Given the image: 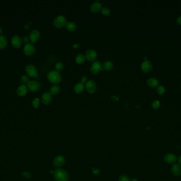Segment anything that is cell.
<instances>
[{
    "mask_svg": "<svg viewBox=\"0 0 181 181\" xmlns=\"http://www.w3.org/2000/svg\"><path fill=\"white\" fill-rule=\"evenodd\" d=\"M87 77H85V76H83L82 77V78H81V82L82 83H85V82H87Z\"/></svg>",
    "mask_w": 181,
    "mask_h": 181,
    "instance_id": "e575fe53",
    "label": "cell"
},
{
    "mask_svg": "<svg viewBox=\"0 0 181 181\" xmlns=\"http://www.w3.org/2000/svg\"><path fill=\"white\" fill-rule=\"evenodd\" d=\"M101 12L104 16H109L110 13V10L108 7H103L101 9Z\"/></svg>",
    "mask_w": 181,
    "mask_h": 181,
    "instance_id": "4316f807",
    "label": "cell"
},
{
    "mask_svg": "<svg viewBox=\"0 0 181 181\" xmlns=\"http://www.w3.org/2000/svg\"><path fill=\"white\" fill-rule=\"evenodd\" d=\"M67 22L66 17L65 16L60 15L56 17L53 21V24L56 28H60L66 25Z\"/></svg>",
    "mask_w": 181,
    "mask_h": 181,
    "instance_id": "3957f363",
    "label": "cell"
},
{
    "mask_svg": "<svg viewBox=\"0 0 181 181\" xmlns=\"http://www.w3.org/2000/svg\"><path fill=\"white\" fill-rule=\"evenodd\" d=\"M11 42L12 45L13 47L14 48H18L21 47V46L22 45V40L19 36L14 35L12 36Z\"/></svg>",
    "mask_w": 181,
    "mask_h": 181,
    "instance_id": "9c48e42d",
    "label": "cell"
},
{
    "mask_svg": "<svg viewBox=\"0 0 181 181\" xmlns=\"http://www.w3.org/2000/svg\"><path fill=\"white\" fill-rule=\"evenodd\" d=\"M164 159L169 164H174L177 161V157L174 154H167L165 155Z\"/></svg>",
    "mask_w": 181,
    "mask_h": 181,
    "instance_id": "ac0fdd59",
    "label": "cell"
},
{
    "mask_svg": "<svg viewBox=\"0 0 181 181\" xmlns=\"http://www.w3.org/2000/svg\"><path fill=\"white\" fill-rule=\"evenodd\" d=\"M35 52V47L31 43L26 44L24 47V53L27 56H30Z\"/></svg>",
    "mask_w": 181,
    "mask_h": 181,
    "instance_id": "ba28073f",
    "label": "cell"
},
{
    "mask_svg": "<svg viewBox=\"0 0 181 181\" xmlns=\"http://www.w3.org/2000/svg\"><path fill=\"white\" fill-rule=\"evenodd\" d=\"M156 91H157L158 94L161 95V94H164V93L165 92V89L164 87H163V86H158L157 88Z\"/></svg>",
    "mask_w": 181,
    "mask_h": 181,
    "instance_id": "83f0119b",
    "label": "cell"
},
{
    "mask_svg": "<svg viewBox=\"0 0 181 181\" xmlns=\"http://www.w3.org/2000/svg\"><path fill=\"white\" fill-rule=\"evenodd\" d=\"M22 175H24V176H26V177H28V178H29V177H30L29 176V174L27 172H24L22 173Z\"/></svg>",
    "mask_w": 181,
    "mask_h": 181,
    "instance_id": "d590c367",
    "label": "cell"
},
{
    "mask_svg": "<svg viewBox=\"0 0 181 181\" xmlns=\"http://www.w3.org/2000/svg\"><path fill=\"white\" fill-rule=\"evenodd\" d=\"M176 21H177V24H179L180 25H181V16L177 17Z\"/></svg>",
    "mask_w": 181,
    "mask_h": 181,
    "instance_id": "8d00e7d4",
    "label": "cell"
},
{
    "mask_svg": "<svg viewBox=\"0 0 181 181\" xmlns=\"http://www.w3.org/2000/svg\"><path fill=\"white\" fill-rule=\"evenodd\" d=\"M171 172L176 176H180L181 175V166L178 164H174L172 166Z\"/></svg>",
    "mask_w": 181,
    "mask_h": 181,
    "instance_id": "e0dca14e",
    "label": "cell"
},
{
    "mask_svg": "<svg viewBox=\"0 0 181 181\" xmlns=\"http://www.w3.org/2000/svg\"><path fill=\"white\" fill-rule=\"evenodd\" d=\"M119 181H131L129 177L126 175H122L119 177Z\"/></svg>",
    "mask_w": 181,
    "mask_h": 181,
    "instance_id": "4dcf8cb0",
    "label": "cell"
},
{
    "mask_svg": "<svg viewBox=\"0 0 181 181\" xmlns=\"http://www.w3.org/2000/svg\"><path fill=\"white\" fill-rule=\"evenodd\" d=\"M40 32L37 29H33L30 32L29 35V39L32 43H35L39 39Z\"/></svg>",
    "mask_w": 181,
    "mask_h": 181,
    "instance_id": "9a60e30c",
    "label": "cell"
},
{
    "mask_svg": "<svg viewBox=\"0 0 181 181\" xmlns=\"http://www.w3.org/2000/svg\"><path fill=\"white\" fill-rule=\"evenodd\" d=\"M26 72L28 76L32 77V78H35L38 74V72L35 67V65L32 64H28L26 67Z\"/></svg>",
    "mask_w": 181,
    "mask_h": 181,
    "instance_id": "277c9868",
    "label": "cell"
},
{
    "mask_svg": "<svg viewBox=\"0 0 181 181\" xmlns=\"http://www.w3.org/2000/svg\"><path fill=\"white\" fill-rule=\"evenodd\" d=\"M52 100V94L49 92H44L41 96V102L45 105H49Z\"/></svg>",
    "mask_w": 181,
    "mask_h": 181,
    "instance_id": "5bb4252c",
    "label": "cell"
},
{
    "mask_svg": "<svg viewBox=\"0 0 181 181\" xmlns=\"http://www.w3.org/2000/svg\"><path fill=\"white\" fill-rule=\"evenodd\" d=\"M144 59H145V61H147V58L146 57H144Z\"/></svg>",
    "mask_w": 181,
    "mask_h": 181,
    "instance_id": "b9f144b4",
    "label": "cell"
},
{
    "mask_svg": "<svg viewBox=\"0 0 181 181\" xmlns=\"http://www.w3.org/2000/svg\"><path fill=\"white\" fill-rule=\"evenodd\" d=\"M85 87L87 91L90 94H93L95 92L97 89L96 83L93 80H89L87 81L85 84Z\"/></svg>",
    "mask_w": 181,
    "mask_h": 181,
    "instance_id": "8992f818",
    "label": "cell"
},
{
    "mask_svg": "<svg viewBox=\"0 0 181 181\" xmlns=\"http://www.w3.org/2000/svg\"><path fill=\"white\" fill-rule=\"evenodd\" d=\"M113 67V64L111 61H106L103 64V67L104 70L107 71H110Z\"/></svg>",
    "mask_w": 181,
    "mask_h": 181,
    "instance_id": "d4e9b609",
    "label": "cell"
},
{
    "mask_svg": "<svg viewBox=\"0 0 181 181\" xmlns=\"http://www.w3.org/2000/svg\"><path fill=\"white\" fill-rule=\"evenodd\" d=\"M64 67V64L62 62H58L57 63H56L55 68L56 71L57 72H60L62 71Z\"/></svg>",
    "mask_w": 181,
    "mask_h": 181,
    "instance_id": "484cf974",
    "label": "cell"
},
{
    "mask_svg": "<svg viewBox=\"0 0 181 181\" xmlns=\"http://www.w3.org/2000/svg\"><path fill=\"white\" fill-rule=\"evenodd\" d=\"M29 38L27 36H24V37H23V38H22V40H23V42H24V43L28 44L29 43Z\"/></svg>",
    "mask_w": 181,
    "mask_h": 181,
    "instance_id": "836d02e7",
    "label": "cell"
},
{
    "mask_svg": "<svg viewBox=\"0 0 181 181\" xmlns=\"http://www.w3.org/2000/svg\"><path fill=\"white\" fill-rule=\"evenodd\" d=\"M178 164H180V165H181V156H180L178 158Z\"/></svg>",
    "mask_w": 181,
    "mask_h": 181,
    "instance_id": "f35d334b",
    "label": "cell"
},
{
    "mask_svg": "<svg viewBox=\"0 0 181 181\" xmlns=\"http://www.w3.org/2000/svg\"><path fill=\"white\" fill-rule=\"evenodd\" d=\"M102 8V4L98 1L94 2L90 4V11L93 13H98L100 11H101Z\"/></svg>",
    "mask_w": 181,
    "mask_h": 181,
    "instance_id": "4fadbf2b",
    "label": "cell"
},
{
    "mask_svg": "<svg viewBox=\"0 0 181 181\" xmlns=\"http://www.w3.org/2000/svg\"><path fill=\"white\" fill-rule=\"evenodd\" d=\"M28 90L27 86L24 84H22V85L19 86V87L17 88L16 93L19 96L22 97V96H24L27 94V93L28 92Z\"/></svg>",
    "mask_w": 181,
    "mask_h": 181,
    "instance_id": "2e32d148",
    "label": "cell"
},
{
    "mask_svg": "<svg viewBox=\"0 0 181 181\" xmlns=\"http://www.w3.org/2000/svg\"><path fill=\"white\" fill-rule=\"evenodd\" d=\"M48 80L51 83L58 84L62 81V76L56 70H52L48 72L47 75Z\"/></svg>",
    "mask_w": 181,
    "mask_h": 181,
    "instance_id": "7a4b0ae2",
    "label": "cell"
},
{
    "mask_svg": "<svg viewBox=\"0 0 181 181\" xmlns=\"http://www.w3.org/2000/svg\"><path fill=\"white\" fill-rule=\"evenodd\" d=\"M111 99L114 102H117L119 101V98L118 97L115 96H111Z\"/></svg>",
    "mask_w": 181,
    "mask_h": 181,
    "instance_id": "d6a6232c",
    "label": "cell"
},
{
    "mask_svg": "<svg viewBox=\"0 0 181 181\" xmlns=\"http://www.w3.org/2000/svg\"><path fill=\"white\" fill-rule=\"evenodd\" d=\"M147 85H148V86L151 88H155V87H158V85H159V81L157 79L155 78H150L147 80Z\"/></svg>",
    "mask_w": 181,
    "mask_h": 181,
    "instance_id": "ffe728a7",
    "label": "cell"
},
{
    "mask_svg": "<svg viewBox=\"0 0 181 181\" xmlns=\"http://www.w3.org/2000/svg\"><path fill=\"white\" fill-rule=\"evenodd\" d=\"M54 177L56 181H68V176L66 171L62 168H57L54 171Z\"/></svg>",
    "mask_w": 181,
    "mask_h": 181,
    "instance_id": "6da1fadb",
    "label": "cell"
},
{
    "mask_svg": "<svg viewBox=\"0 0 181 181\" xmlns=\"http://www.w3.org/2000/svg\"><path fill=\"white\" fill-rule=\"evenodd\" d=\"M86 57L85 55L83 54H79L76 56L75 57V61L76 63L79 64H82L84 63L85 61Z\"/></svg>",
    "mask_w": 181,
    "mask_h": 181,
    "instance_id": "603a6c76",
    "label": "cell"
},
{
    "mask_svg": "<svg viewBox=\"0 0 181 181\" xmlns=\"http://www.w3.org/2000/svg\"><path fill=\"white\" fill-rule=\"evenodd\" d=\"M21 82L24 83V85L26 84V83L28 84V83L29 82V78H28L27 75H23L21 77Z\"/></svg>",
    "mask_w": 181,
    "mask_h": 181,
    "instance_id": "f546056e",
    "label": "cell"
},
{
    "mask_svg": "<svg viewBox=\"0 0 181 181\" xmlns=\"http://www.w3.org/2000/svg\"><path fill=\"white\" fill-rule=\"evenodd\" d=\"M39 104L40 100L38 98H35L33 100V101H32V106L34 108H38L39 107Z\"/></svg>",
    "mask_w": 181,
    "mask_h": 181,
    "instance_id": "f1b7e54d",
    "label": "cell"
},
{
    "mask_svg": "<svg viewBox=\"0 0 181 181\" xmlns=\"http://www.w3.org/2000/svg\"><path fill=\"white\" fill-rule=\"evenodd\" d=\"M41 83L37 81L32 80L30 81L27 84V87L29 90L31 91H35L38 90L41 87Z\"/></svg>",
    "mask_w": 181,
    "mask_h": 181,
    "instance_id": "52a82bcc",
    "label": "cell"
},
{
    "mask_svg": "<svg viewBox=\"0 0 181 181\" xmlns=\"http://www.w3.org/2000/svg\"><path fill=\"white\" fill-rule=\"evenodd\" d=\"M65 161V158L62 155H58L54 158L53 161V165L56 167H59L64 165Z\"/></svg>",
    "mask_w": 181,
    "mask_h": 181,
    "instance_id": "7c38bea8",
    "label": "cell"
},
{
    "mask_svg": "<svg viewBox=\"0 0 181 181\" xmlns=\"http://www.w3.org/2000/svg\"><path fill=\"white\" fill-rule=\"evenodd\" d=\"M159 106H160V103L157 100H154L152 104V107L154 110H157L158 108L159 107Z\"/></svg>",
    "mask_w": 181,
    "mask_h": 181,
    "instance_id": "1f68e13d",
    "label": "cell"
},
{
    "mask_svg": "<svg viewBox=\"0 0 181 181\" xmlns=\"http://www.w3.org/2000/svg\"><path fill=\"white\" fill-rule=\"evenodd\" d=\"M85 87V85L82 82L77 83L74 87V90L77 94H81L82 92Z\"/></svg>",
    "mask_w": 181,
    "mask_h": 181,
    "instance_id": "d6986e66",
    "label": "cell"
},
{
    "mask_svg": "<svg viewBox=\"0 0 181 181\" xmlns=\"http://www.w3.org/2000/svg\"><path fill=\"white\" fill-rule=\"evenodd\" d=\"M60 88L59 86L55 85L51 86V88H50V93L51 94H54V95L58 94L60 91Z\"/></svg>",
    "mask_w": 181,
    "mask_h": 181,
    "instance_id": "cb8c5ba5",
    "label": "cell"
},
{
    "mask_svg": "<svg viewBox=\"0 0 181 181\" xmlns=\"http://www.w3.org/2000/svg\"><path fill=\"white\" fill-rule=\"evenodd\" d=\"M67 30L70 32H74L77 28V25L73 21H68L65 25Z\"/></svg>",
    "mask_w": 181,
    "mask_h": 181,
    "instance_id": "44dd1931",
    "label": "cell"
},
{
    "mask_svg": "<svg viewBox=\"0 0 181 181\" xmlns=\"http://www.w3.org/2000/svg\"><path fill=\"white\" fill-rule=\"evenodd\" d=\"M103 65L102 63L98 61H95L90 66V70L91 72L93 74H96L100 71H102L103 70Z\"/></svg>",
    "mask_w": 181,
    "mask_h": 181,
    "instance_id": "5b68a950",
    "label": "cell"
},
{
    "mask_svg": "<svg viewBox=\"0 0 181 181\" xmlns=\"http://www.w3.org/2000/svg\"><path fill=\"white\" fill-rule=\"evenodd\" d=\"M131 181H137V179H136V178H134V179H132V180H131Z\"/></svg>",
    "mask_w": 181,
    "mask_h": 181,
    "instance_id": "60d3db41",
    "label": "cell"
},
{
    "mask_svg": "<svg viewBox=\"0 0 181 181\" xmlns=\"http://www.w3.org/2000/svg\"><path fill=\"white\" fill-rule=\"evenodd\" d=\"M153 68V64L150 61H144L141 65V69L144 73H148Z\"/></svg>",
    "mask_w": 181,
    "mask_h": 181,
    "instance_id": "8fae6325",
    "label": "cell"
},
{
    "mask_svg": "<svg viewBox=\"0 0 181 181\" xmlns=\"http://www.w3.org/2000/svg\"><path fill=\"white\" fill-rule=\"evenodd\" d=\"M85 57L87 59L90 61H95L98 56V54L93 49L88 50L85 53Z\"/></svg>",
    "mask_w": 181,
    "mask_h": 181,
    "instance_id": "30bf717a",
    "label": "cell"
},
{
    "mask_svg": "<svg viewBox=\"0 0 181 181\" xmlns=\"http://www.w3.org/2000/svg\"><path fill=\"white\" fill-rule=\"evenodd\" d=\"M8 42L6 37L3 35H0V49H4L7 47Z\"/></svg>",
    "mask_w": 181,
    "mask_h": 181,
    "instance_id": "7402d4cb",
    "label": "cell"
},
{
    "mask_svg": "<svg viewBox=\"0 0 181 181\" xmlns=\"http://www.w3.org/2000/svg\"><path fill=\"white\" fill-rule=\"evenodd\" d=\"M79 46H80V44H74V45H73V48H78Z\"/></svg>",
    "mask_w": 181,
    "mask_h": 181,
    "instance_id": "74e56055",
    "label": "cell"
},
{
    "mask_svg": "<svg viewBox=\"0 0 181 181\" xmlns=\"http://www.w3.org/2000/svg\"><path fill=\"white\" fill-rule=\"evenodd\" d=\"M3 33V29L2 28L0 27V34H2Z\"/></svg>",
    "mask_w": 181,
    "mask_h": 181,
    "instance_id": "ab89813d",
    "label": "cell"
}]
</instances>
